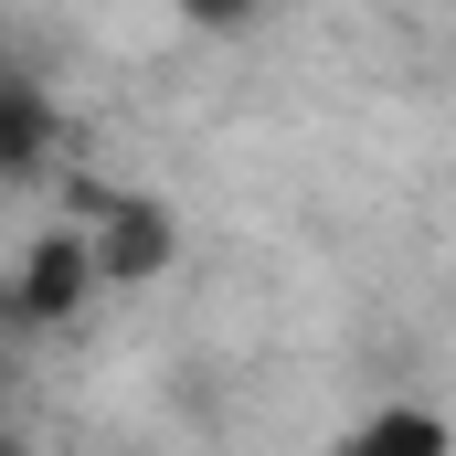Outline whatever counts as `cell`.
Masks as SVG:
<instances>
[{"label": "cell", "instance_id": "obj_1", "mask_svg": "<svg viewBox=\"0 0 456 456\" xmlns=\"http://www.w3.org/2000/svg\"><path fill=\"white\" fill-rule=\"evenodd\" d=\"M96 287H107V265H96V233L86 224L32 233L11 255V330H64V319H86Z\"/></svg>", "mask_w": 456, "mask_h": 456}, {"label": "cell", "instance_id": "obj_2", "mask_svg": "<svg viewBox=\"0 0 456 456\" xmlns=\"http://www.w3.org/2000/svg\"><path fill=\"white\" fill-rule=\"evenodd\" d=\"M75 224L96 233L107 287H149V276H170V255H181L170 202H149V191H75Z\"/></svg>", "mask_w": 456, "mask_h": 456}, {"label": "cell", "instance_id": "obj_3", "mask_svg": "<svg viewBox=\"0 0 456 456\" xmlns=\"http://www.w3.org/2000/svg\"><path fill=\"white\" fill-rule=\"evenodd\" d=\"M340 456H456V425L436 403H371L340 436Z\"/></svg>", "mask_w": 456, "mask_h": 456}, {"label": "cell", "instance_id": "obj_4", "mask_svg": "<svg viewBox=\"0 0 456 456\" xmlns=\"http://www.w3.org/2000/svg\"><path fill=\"white\" fill-rule=\"evenodd\" d=\"M53 159V96L32 75H0V181H43Z\"/></svg>", "mask_w": 456, "mask_h": 456}]
</instances>
